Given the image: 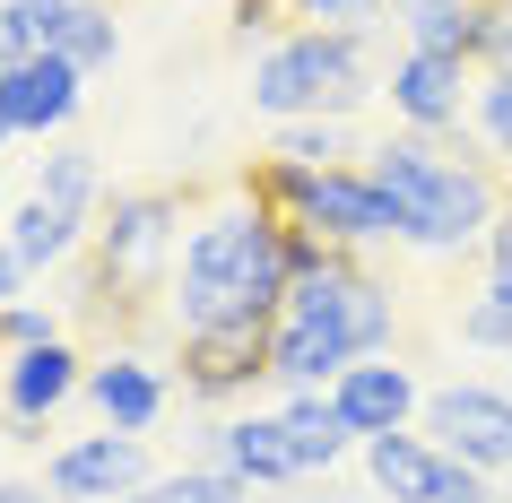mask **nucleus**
<instances>
[{
    "label": "nucleus",
    "instance_id": "nucleus-31",
    "mask_svg": "<svg viewBox=\"0 0 512 503\" xmlns=\"http://www.w3.org/2000/svg\"><path fill=\"white\" fill-rule=\"evenodd\" d=\"M35 287V269L18 261V252H9V243H0V304H18V295Z\"/></svg>",
    "mask_w": 512,
    "mask_h": 503
},
{
    "label": "nucleus",
    "instance_id": "nucleus-4",
    "mask_svg": "<svg viewBox=\"0 0 512 503\" xmlns=\"http://www.w3.org/2000/svg\"><path fill=\"white\" fill-rule=\"evenodd\" d=\"M374 96H382L374 35L287 27L252 53V113H270V122H356Z\"/></svg>",
    "mask_w": 512,
    "mask_h": 503
},
{
    "label": "nucleus",
    "instance_id": "nucleus-35",
    "mask_svg": "<svg viewBox=\"0 0 512 503\" xmlns=\"http://www.w3.org/2000/svg\"><path fill=\"white\" fill-rule=\"evenodd\" d=\"M391 9H417V0H391Z\"/></svg>",
    "mask_w": 512,
    "mask_h": 503
},
{
    "label": "nucleus",
    "instance_id": "nucleus-2",
    "mask_svg": "<svg viewBox=\"0 0 512 503\" xmlns=\"http://www.w3.org/2000/svg\"><path fill=\"white\" fill-rule=\"evenodd\" d=\"M365 174L374 191L391 200V235L400 252L417 261H460V252H478L486 226L504 217L512 183L495 174V157H469L452 139H426V131H382L365 148Z\"/></svg>",
    "mask_w": 512,
    "mask_h": 503
},
{
    "label": "nucleus",
    "instance_id": "nucleus-20",
    "mask_svg": "<svg viewBox=\"0 0 512 503\" xmlns=\"http://www.w3.org/2000/svg\"><path fill=\"white\" fill-rule=\"evenodd\" d=\"M35 200H61V209L96 217L105 209V157H96L87 139H53V148L35 157Z\"/></svg>",
    "mask_w": 512,
    "mask_h": 503
},
{
    "label": "nucleus",
    "instance_id": "nucleus-11",
    "mask_svg": "<svg viewBox=\"0 0 512 503\" xmlns=\"http://www.w3.org/2000/svg\"><path fill=\"white\" fill-rule=\"evenodd\" d=\"M157 477V460H148V434H79V443H61L53 460H44V486H53V503H131L139 486Z\"/></svg>",
    "mask_w": 512,
    "mask_h": 503
},
{
    "label": "nucleus",
    "instance_id": "nucleus-8",
    "mask_svg": "<svg viewBox=\"0 0 512 503\" xmlns=\"http://www.w3.org/2000/svg\"><path fill=\"white\" fill-rule=\"evenodd\" d=\"M417 434H434L452 460L486 477H512V399L495 382H434L417 408Z\"/></svg>",
    "mask_w": 512,
    "mask_h": 503
},
{
    "label": "nucleus",
    "instance_id": "nucleus-13",
    "mask_svg": "<svg viewBox=\"0 0 512 503\" xmlns=\"http://www.w3.org/2000/svg\"><path fill=\"white\" fill-rule=\"evenodd\" d=\"M79 105H87V79L61 53H27L0 70V122L18 139H61L79 122Z\"/></svg>",
    "mask_w": 512,
    "mask_h": 503
},
{
    "label": "nucleus",
    "instance_id": "nucleus-3",
    "mask_svg": "<svg viewBox=\"0 0 512 503\" xmlns=\"http://www.w3.org/2000/svg\"><path fill=\"white\" fill-rule=\"evenodd\" d=\"M391 339H400V295L365 261L296 278L270 321V391H330L348 365L391 356Z\"/></svg>",
    "mask_w": 512,
    "mask_h": 503
},
{
    "label": "nucleus",
    "instance_id": "nucleus-30",
    "mask_svg": "<svg viewBox=\"0 0 512 503\" xmlns=\"http://www.w3.org/2000/svg\"><path fill=\"white\" fill-rule=\"evenodd\" d=\"M478 70H504V79H512V0H504V9H495V35H486Z\"/></svg>",
    "mask_w": 512,
    "mask_h": 503
},
{
    "label": "nucleus",
    "instance_id": "nucleus-12",
    "mask_svg": "<svg viewBox=\"0 0 512 503\" xmlns=\"http://www.w3.org/2000/svg\"><path fill=\"white\" fill-rule=\"evenodd\" d=\"M209 469H235L243 486H313V469H304V451L278 408H226L209 425Z\"/></svg>",
    "mask_w": 512,
    "mask_h": 503
},
{
    "label": "nucleus",
    "instance_id": "nucleus-14",
    "mask_svg": "<svg viewBox=\"0 0 512 503\" xmlns=\"http://www.w3.org/2000/svg\"><path fill=\"white\" fill-rule=\"evenodd\" d=\"M0 408H9V425H18V434H44V425L61 417V408H70V399L87 391V356L70 339H53V347H27V356H0Z\"/></svg>",
    "mask_w": 512,
    "mask_h": 503
},
{
    "label": "nucleus",
    "instance_id": "nucleus-5",
    "mask_svg": "<svg viewBox=\"0 0 512 503\" xmlns=\"http://www.w3.org/2000/svg\"><path fill=\"white\" fill-rule=\"evenodd\" d=\"M252 200L270 217H287V226H313L322 243H339V252H382L391 235V200L374 191V174L365 165H296V157H252Z\"/></svg>",
    "mask_w": 512,
    "mask_h": 503
},
{
    "label": "nucleus",
    "instance_id": "nucleus-19",
    "mask_svg": "<svg viewBox=\"0 0 512 503\" xmlns=\"http://www.w3.org/2000/svg\"><path fill=\"white\" fill-rule=\"evenodd\" d=\"M270 408L287 417V434H296V451H304V469H313V477H330L348 451H365L348 434V417H339V399H330V391H278Z\"/></svg>",
    "mask_w": 512,
    "mask_h": 503
},
{
    "label": "nucleus",
    "instance_id": "nucleus-18",
    "mask_svg": "<svg viewBox=\"0 0 512 503\" xmlns=\"http://www.w3.org/2000/svg\"><path fill=\"white\" fill-rule=\"evenodd\" d=\"M87 235H96V217L61 209V200H35V191H27L9 217H0V243H9V252H18L35 278H44V269H61V261H79Z\"/></svg>",
    "mask_w": 512,
    "mask_h": 503
},
{
    "label": "nucleus",
    "instance_id": "nucleus-23",
    "mask_svg": "<svg viewBox=\"0 0 512 503\" xmlns=\"http://www.w3.org/2000/svg\"><path fill=\"white\" fill-rule=\"evenodd\" d=\"M270 157H296V165H365V139H356V122H278Z\"/></svg>",
    "mask_w": 512,
    "mask_h": 503
},
{
    "label": "nucleus",
    "instance_id": "nucleus-16",
    "mask_svg": "<svg viewBox=\"0 0 512 503\" xmlns=\"http://www.w3.org/2000/svg\"><path fill=\"white\" fill-rule=\"evenodd\" d=\"M330 399H339V417H348L356 443H374V434L417 425L426 382H417V365H408V356H365V365H348L339 382H330Z\"/></svg>",
    "mask_w": 512,
    "mask_h": 503
},
{
    "label": "nucleus",
    "instance_id": "nucleus-38",
    "mask_svg": "<svg viewBox=\"0 0 512 503\" xmlns=\"http://www.w3.org/2000/svg\"><path fill=\"white\" fill-rule=\"evenodd\" d=\"M0 399H9V391H0Z\"/></svg>",
    "mask_w": 512,
    "mask_h": 503
},
{
    "label": "nucleus",
    "instance_id": "nucleus-9",
    "mask_svg": "<svg viewBox=\"0 0 512 503\" xmlns=\"http://www.w3.org/2000/svg\"><path fill=\"white\" fill-rule=\"evenodd\" d=\"M469 96H478V61H443V53H400L382 70V105L400 131L452 139L469 131Z\"/></svg>",
    "mask_w": 512,
    "mask_h": 503
},
{
    "label": "nucleus",
    "instance_id": "nucleus-27",
    "mask_svg": "<svg viewBox=\"0 0 512 503\" xmlns=\"http://www.w3.org/2000/svg\"><path fill=\"white\" fill-rule=\"evenodd\" d=\"M53 339H61V313H53V304H35V295L0 304V356H27V347H53Z\"/></svg>",
    "mask_w": 512,
    "mask_h": 503
},
{
    "label": "nucleus",
    "instance_id": "nucleus-28",
    "mask_svg": "<svg viewBox=\"0 0 512 503\" xmlns=\"http://www.w3.org/2000/svg\"><path fill=\"white\" fill-rule=\"evenodd\" d=\"M460 339H469V347H486V356H512V313L478 295V304L460 313Z\"/></svg>",
    "mask_w": 512,
    "mask_h": 503
},
{
    "label": "nucleus",
    "instance_id": "nucleus-33",
    "mask_svg": "<svg viewBox=\"0 0 512 503\" xmlns=\"http://www.w3.org/2000/svg\"><path fill=\"white\" fill-rule=\"evenodd\" d=\"M495 391H504V399H512V356H504V365H495Z\"/></svg>",
    "mask_w": 512,
    "mask_h": 503
},
{
    "label": "nucleus",
    "instance_id": "nucleus-17",
    "mask_svg": "<svg viewBox=\"0 0 512 503\" xmlns=\"http://www.w3.org/2000/svg\"><path fill=\"white\" fill-rule=\"evenodd\" d=\"M495 9L504 0H417L400 9V53H443V61H478L486 35H495Z\"/></svg>",
    "mask_w": 512,
    "mask_h": 503
},
{
    "label": "nucleus",
    "instance_id": "nucleus-32",
    "mask_svg": "<svg viewBox=\"0 0 512 503\" xmlns=\"http://www.w3.org/2000/svg\"><path fill=\"white\" fill-rule=\"evenodd\" d=\"M53 486H27V477H0V503H44Z\"/></svg>",
    "mask_w": 512,
    "mask_h": 503
},
{
    "label": "nucleus",
    "instance_id": "nucleus-25",
    "mask_svg": "<svg viewBox=\"0 0 512 503\" xmlns=\"http://www.w3.org/2000/svg\"><path fill=\"white\" fill-rule=\"evenodd\" d=\"M469 139H478L495 165H512V79H504V70H478V96H469Z\"/></svg>",
    "mask_w": 512,
    "mask_h": 503
},
{
    "label": "nucleus",
    "instance_id": "nucleus-37",
    "mask_svg": "<svg viewBox=\"0 0 512 503\" xmlns=\"http://www.w3.org/2000/svg\"><path fill=\"white\" fill-rule=\"evenodd\" d=\"M0 217H9V209H0Z\"/></svg>",
    "mask_w": 512,
    "mask_h": 503
},
{
    "label": "nucleus",
    "instance_id": "nucleus-21",
    "mask_svg": "<svg viewBox=\"0 0 512 503\" xmlns=\"http://www.w3.org/2000/svg\"><path fill=\"white\" fill-rule=\"evenodd\" d=\"M79 79H96V70H113L122 61V18H113V0H79L70 9V27H61V44H53Z\"/></svg>",
    "mask_w": 512,
    "mask_h": 503
},
{
    "label": "nucleus",
    "instance_id": "nucleus-22",
    "mask_svg": "<svg viewBox=\"0 0 512 503\" xmlns=\"http://www.w3.org/2000/svg\"><path fill=\"white\" fill-rule=\"evenodd\" d=\"M79 0H0V61H27V53H53L61 27H70Z\"/></svg>",
    "mask_w": 512,
    "mask_h": 503
},
{
    "label": "nucleus",
    "instance_id": "nucleus-34",
    "mask_svg": "<svg viewBox=\"0 0 512 503\" xmlns=\"http://www.w3.org/2000/svg\"><path fill=\"white\" fill-rule=\"evenodd\" d=\"M9 148H18V131H9V122H0V157H9Z\"/></svg>",
    "mask_w": 512,
    "mask_h": 503
},
{
    "label": "nucleus",
    "instance_id": "nucleus-29",
    "mask_svg": "<svg viewBox=\"0 0 512 503\" xmlns=\"http://www.w3.org/2000/svg\"><path fill=\"white\" fill-rule=\"evenodd\" d=\"M478 261H486V278H512V200H504V217L486 226V243H478Z\"/></svg>",
    "mask_w": 512,
    "mask_h": 503
},
{
    "label": "nucleus",
    "instance_id": "nucleus-1",
    "mask_svg": "<svg viewBox=\"0 0 512 503\" xmlns=\"http://www.w3.org/2000/svg\"><path fill=\"white\" fill-rule=\"evenodd\" d=\"M287 217L252 200V183H226L209 200H191L183 252L165 278V321L174 330H226V321H278L287 304Z\"/></svg>",
    "mask_w": 512,
    "mask_h": 503
},
{
    "label": "nucleus",
    "instance_id": "nucleus-26",
    "mask_svg": "<svg viewBox=\"0 0 512 503\" xmlns=\"http://www.w3.org/2000/svg\"><path fill=\"white\" fill-rule=\"evenodd\" d=\"M391 0H287V27H322V35H382Z\"/></svg>",
    "mask_w": 512,
    "mask_h": 503
},
{
    "label": "nucleus",
    "instance_id": "nucleus-7",
    "mask_svg": "<svg viewBox=\"0 0 512 503\" xmlns=\"http://www.w3.org/2000/svg\"><path fill=\"white\" fill-rule=\"evenodd\" d=\"M356 460H365V486H374L382 503H504L495 477L469 469V460H452V451L434 443V434H417V425L374 434Z\"/></svg>",
    "mask_w": 512,
    "mask_h": 503
},
{
    "label": "nucleus",
    "instance_id": "nucleus-24",
    "mask_svg": "<svg viewBox=\"0 0 512 503\" xmlns=\"http://www.w3.org/2000/svg\"><path fill=\"white\" fill-rule=\"evenodd\" d=\"M131 503H252V486H243L235 469H209V460H200V469H157Z\"/></svg>",
    "mask_w": 512,
    "mask_h": 503
},
{
    "label": "nucleus",
    "instance_id": "nucleus-6",
    "mask_svg": "<svg viewBox=\"0 0 512 503\" xmlns=\"http://www.w3.org/2000/svg\"><path fill=\"white\" fill-rule=\"evenodd\" d=\"M183 226H191V200L183 191H113L96 209V235H87V295H165L174 278V252H183Z\"/></svg>",
    "mask_w": 512,
    "mask_h": 503
},
{
    "label": "nucleus",
    "instance_id": "nucleus-36",
    "mask_svg": "<svg viewBox=\"0 0 512 503\" xmlns=\"http://www.w3.org/2000/svg\"><path fill=\"white\" fill-rule=\"evenodd\" d=\"M504 503H512V477H504Z\"/></svg>",
    "mask_w": 512,
    "mask_h": 503
},
{
    "label": "nucleus",
    "instance_id": "nucleus-10",
    "mask_svg": "<svg viewBox=\"0 0 512 503\" xmlns=\"http://www.w3.org/2000/svg\"><path fill=\"white\" fill-rule=\"evenodd\" d=\"M183 391L200 408H243L270 382V321H226V330H191L183 339Z\"/></svg>",
    "mask_w": 512,
    "mask_h": 503
},
{
    "label": "nucleus",
    "instance_id": "nucleus-15",
    "mask_svg": "<svg viewBox=\"0 0 512 503\" xmlns=\"http://www.w3.org/2000/svg\"><path fill=\"white\" fill-rule=\"evenodd\" d=\"M79 399L96 408V425H113V434H148V425L174 408V373H165L157 356H139V347H113V356L87 365Z\"/></svg>",
    "mask_w": 512,
    "mask_h": 503
}]
</instances>
